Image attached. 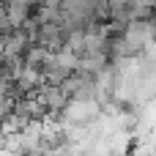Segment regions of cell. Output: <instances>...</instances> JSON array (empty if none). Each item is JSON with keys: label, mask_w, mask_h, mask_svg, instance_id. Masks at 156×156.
Instances as JSON below:
<instances>
[{"label": "cell", "mask_w": 156, "mask_h": 156, "mask_svg": "<svg viewBox=\"0 0 156 156\" xmlns=\"http://www.w3.org/2000/svg\"><path fill=\"white\" fill-rule=\"evenodd\" d=\"M14 104H16V99L14 96H8V93H0V126L11 118V112H14Z\"/></svg>", "instance_id": "6da1fadb"}]
</instances>
